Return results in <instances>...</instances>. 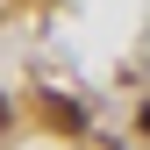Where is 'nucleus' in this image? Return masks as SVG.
I'll list each match as a JSON object with an SVG mask.
<instances>
[{"label": "nucleus", "mask_w": 150, "mask_h": 150, "mask_svg": "<svg viewBox=\"0 0 150 150\" xmlns=\"http://www.w3.org/2000/svg\"><path fill=\"white\" fill-rule=\"evenodd\" d=\"M0 129H7V100H0Z\"/></svg>", "instance_id": "7ed1b4c3"}, {"label": "nucleus", "mask_w": 150, "mask_h": 150, "mask_svg": "<svg viewBox=\"0 0 150 150\" xmlns=\"http://www.w3.org/2000/svg\"><path fill=\"white\" fill-rule=\"evenodd\" d=\"M136 136H150V107H143V122H136Z\"/></svg>", "instance_id": "f03ea898"}, {"label": "nucleus", "mask_w": 150, "mask_h": 150, "mask_svg": "<svg viewBox=\"0 0 150 150\" xmlns=\"http://www.w3.org/2000/svg\"><path fill=\"white\" fill-rule=\"evenodd\" d=\"M36 122L57 129V136H86V107L64 100V93H43V86H36Z\"/></svg>", "instance_id": "f257e3e1"}]
</instances>
